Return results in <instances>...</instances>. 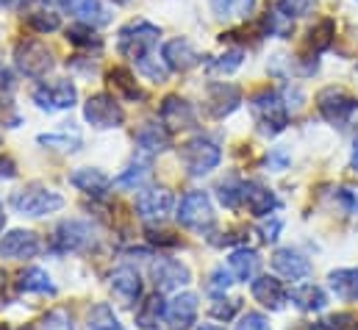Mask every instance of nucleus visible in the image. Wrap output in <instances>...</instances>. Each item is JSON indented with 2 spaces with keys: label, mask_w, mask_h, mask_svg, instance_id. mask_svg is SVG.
<instances>
[{
  "label": "nucleus",
  "mask_w": 358,
  "mask_h": 330,
  "mask_svg": "<svg viewBox=\"0 0 358 330\" xmlns=\"http://www.w3.org/2000/svg\"><path fill=\"white\" fill-rule=\"evenodd\" d=\"M59 6L70 14H76L81 22L94 25V28L108 22V11L100 6V0H59Z\"/></svg>",
  "instance_id": "obj_25"
},
{
  "label": "nucleus",
  "mask_w": 358,
  "mask_h": 330,
  "mask_svg": "<svg viewBox=\"0 0 358 330\" xmlns=\"http://www.w3.org/2000/svg\"><path fill=\"white\" fill-rule=\"evenodd\" d=\"M53 245L59 252H81L94 245V228L84 220H64L53 234Z\"/></svg>",
  "instance_id": "obj_10"
},
{
  "label": "nucleus",
  "mask_w": 358,
  "mask_h": 330,
  "mask_svg": "<svg viewBox=\"0 0 358 330\" xmlns=\"http://www.w3.org/2000/svg\"><path fill=\"white\" fill-rule=\"evenodd\" d=\"M111 3H117V6H125V3H131V0H111Z\"/></svg>",
  "instance_id": "obj_57"
},
{
  "label": "nucleus",
  "mask_w": 358,
  "mask_h": 330,
  "mask_svg": "<svg viewBox=\"0 0 358 330\" xmlns=\"http://www.w3.org/2000/svg\"><path fill=\"white\" fill-rule=\"evenodd\" d=\"M164 311H167V303H164L162 292L145 297V300L139 303V308H136V328L156 330L159 328V322L164 320Z\"/></svg>",
  "instance_id": "obj_28"
},
{
  "label": "nucleus",
  "mask_w": 358,
  "mask_h": 330,
  "mask_svg": "<svg viewBox=\"0 0 358 330\" xmlns=\"http://www.w3.org/2000/svg\"><path fill=\"white\" fill-rule=\"evenodd\" d=\"M3 228H6V208H3V203H0V234H3Z\"/></svg>",
  "instance_id": "obj_54"
},
{
  "label": "nucleus",
  "mask_w": 358,
  "mask_h": 330,
  "mask_svg": "<svg viewBox=\"0 0 358 330\" xmlns=\"http://www.w3.org/2000/svg\"><path fill=\"white\" fill-rule=\"evenodd\" d=\"M67 39L78 48H100V39L94 36V25H87V22L67 28Z\"/></svg>",
  "instance_id": "obj_40"
},
{
  "label": "nucleus",
  "mask_w": 358,
  "mask_h": 330,
  "mask_svg": "<svg viewBox=\"0 0 358 330\" xmlns=\"http://www.w3.org/2000/svg\"><path fill=\"white\" fill-rule=\"evenodd\" d=\"M108 286H111L114 297H117L122 306H128V308L142 297V278H139V272L131 269V266L114 269L111 278H108Z\"/></svg>",
  "instance_id": "obj_17"
},
{
  "label": "nucleus",
  "mask_w": 358,
  "mask_h": 330,
  "mask_svg": "<svg viewBox=\"0 0 358 330\" xmlns=\"http://www.w3.org/2000/svg\"><path fill=\"white\" fill-rule=\"evenodd\" d=\"M28 0H0V6H6V8H20V6H25Z\"/></svg>",
  "instance_id": "obj_52"
},
{
  "label": "nucleus",
  "mask_w": 358,
  "mask_h": 330,
  "mask_svg": "<svg viewBox=\"0 0 358 330\" xmlns=\"http://www.w3.org/2000/svg\"><path fill=\"white\" fill-rule=\"evenodd\" d=\"M242 62H245V50H242V48H234V50H228V53L211 59V62H208V73H211V76H231L234 70L242 67Z\"/></svg>",
  "instance_id": "obj_36"
},
{
  "label": "nucleus",
  "mask_w": 358,
  "mask_h": 330,
  "mask_svg": "<svg viewBox=\"0 0 358 330\" xmlns=\"http://www.w3.org/2000/svg\"><path fill=\"white\" fill-rule=\"evenodd\" d=\"M197 311H200V297L192 294V292H183V294H176V297L167 303L164 320L173 325V330H186L194 325Z\"/></svg>",
  "instance_id": "obj_16"
},
{
  "label": "nucleus",
  "mask_w": 358,
  "mask_h": 330,
  "mask_svg": "<svg viewBox=\"0 0 358 330\" xmlns=\"http://www.w3.org/2000/svg\"><path fill=\"white\" fill-rule=\"evenodd\" d=\"M39 250L42 245L34 231H8L0 239V258H8V261H28Z\"/></svg>",
  "instance_id": "obj_15"
},
{
  "label": "nucleus",
  "mask_w": 358,
  "mask_h": 330,
  "mask_svg": "<svg viewBox=\"0 0 358 330\" xmlns=\"http://www.w3.org/2000/svg\"><path fill=\"white\" fill-rule=\"evenodd\" d=\"M234 275H231V269H225V266H217L214 272H211V278H208V292H214V294H225L228 289H231V280Z\"/></svg>",
  "instance_id": "obj_44"
},
{
  "label": "nucleus",
  "mask_w": 358,
  "mask_h": 330,
  "mask_svg": "<svg viewBox=\"0 0 358 330\" xmlns=\"http://www.w3.org/2000/svg\"><path fill=\"white\" fill-rule=\"evenodd\" d=\"M173 206H176V197L167 186H153V189H145L136 194V214L148 225L164 222L173 214Z\"/></svg>",
  "instance_id": "obj_8"
},
{
  "label": "nucleus",
  "mask_w": 358,
  "mask_h": 330,
  "mask_svg": "<svg viewBox=\"0 0 358 330\" xmlns=\"http://www.w3.org/2000/svg\"><path fill=\"white\" fill-rule=\"evenodd\" d=\"M39 145H48V148H56V150H67V153H76V150H81V136L78 134H67V131H62V134H42L39 136Z\"/></svg>",
  "instance_id": "obj_38"
},
{
  "label": "nucleus",
  "mask_w": 358,
  "mask_h": 330,
  "mask_svg": "<svg viewBox=\"0 0 358 330\" xmlns=\"http://www.w3.org/2000/svg\"><path fill=\"white\" fill-rule=\"evenodd\" d=\"M280 228H283V222L280 220H272V222H267V225H262V239L264 242H275L278 239V234H280Z\"/></svg>",
  "instance_id": "obj_49"
},
{
  "label": "nucleus",
  "mask_w": 358,
  "mask_h": 330,
  "mask_svg": "<svg viewBox=\"0 0 358 330\" xmlns=\"http://www.w3.org/2000/svg\"><path fill=\"white\" fill-rule=\"evenodd\" d=\"M17 175V164L8 156H0V180H11Z\"/></svg>",
  "instance_id": "obj_50"
},
{
  "label": "nucleus",
  "mask_w": 358,
  "mask_h": 330,
  "mask_svg": "<svg viewBox=\"0 0 358 330\" xmlns=\"http://www.w3.org/2000/svg\"><path fill=\"white\" fill-rule=\"evenodd\" d=\"M214 17L225 20V22H236V20H248L256 11V0H208Z\"/></svg>",
  "instance_id": "obj_30"
},
{
  "label": "nucleus",
  "mask_w": 358,
  "mask_h": 330,
  "mask_svg": "<svg viewBox=\"0 0 358 330\" xmlns=\"http://www.w3.org/2000/svg\"><path fill=\"white\" fill-rule=\"evenodd\" d=\"M328 283L339 300L358 303V269H334L328 275Z\"/></svg>",
  "instance_id": "obj_29"
},
{
  "label": "nucleus",
  "mask_w": 358,
  "mask_h": 330,
  "mask_svg": "<svg viewBox=\"0 0 358 330\" xmlns=\"http://www.w3.org/2000/svg\"><path fill=\"white\" fill-rule=\"evenodd\" d=\"M178 222L189 231H208L214 225V203L208 197V192H189L183 194V200L178 203Z\"/></svg>",
  "instance_id": "obj_6"
},
{
  "label": "nucleus",
  "mask_w": 358,
  "mask_h": 330,
  "mask_svg": "<svg viewBox=\"0 0 358 330\" xmlns=\"http://www.w3.org/2000/svg\"><path fill=\"white\" fill-rule=\"evenodd\" d=\"M222 162V150L217 142L206 139V136H194L189 142L180 145V164L186 166V172L192 178H203L211 169H217Z\"/></svg>",
  "instance_id": "obj_3"
},
{
  "label": "nucleus",
  "mask_w": 358,
  "mask_h": 330,
  "mask_svg": "<svg viewBox=\"0 0 358 330\" xmlns=\"http://www.w3.org/2000/svg\"><path fill=\"white\" fill-rule=\"evenodd\" d=\"M11 206H14V211L22 214V217H48V214L64 208V197H62L59 192H53L50 186L31 183V186L14 192Z\"/></svg>",
  "instance_id": "obj_2"
},
{
  "label": "nucleus",
  "mask_w": 358,
  "mask_h": 330,
  "mask_svg": "<svg viewBox=\"0 0 358 330\" xmlns=\"http://www.w3.org/2000/svg\"><path fill=\"white\" fill-rule=\"evenodd\" d=\"M236 330H269V320L264 317V314L250 311V314H245V317L239 320Z\"/></svg>",
  "instance_id": "obj_46"
},
{
  "label": "nucleus",
  "mask_w": 358,
  "mask_h": 330,
  "mask_svg": "<svg viewBox=\"0 0 358 330\" xmlns=\"http://www.w3.org/2000/svg\"><path fill=\"white\" fill-rule=\"evenodd\" d=\"M356 330H358V325H356Z\"/></svg>",
  "instance_id": "obj_58"
},
{
  "label": "nucleus",
  "mask_w": 358,
  "mask_h": 330,
  "mask_svg": "<svg viewBox=\"0 0 358 330\" xmlns=\"http://www.w3.org/2000/svg\"><path fill=\"white\" fill-rule=\"evenodd\" d=\"M250 108H253V117L262 125V131L269 134V136L280 134L286 128V122H289V108H286V103H283V97L278 92H269V89L259 92L250 100Z\"/></svg>",
  "instance_id": "obj_5"
},
{
  "label": "nucleus",
  "mask_w": 358,
  "mask_h": 330,
  "mask_svg": "<svg viewBox=\"0 0 358 330\" xmlns=\"http://www.w3.org/2000/svg\"><path fill=\"white\" fill-rule=\"evenodd\" d=\"M197 330H222V328H220V325H200Z\"/></svg>",
  "instance_id": "obj_56"
},
{
  "label": "nucleus",
  "mask_w": 358,
  "mask_h": 330,
  "mask_svg": "<svg viewBox=\"0 0 358 330\" xmlns=\"http://www.w3.org/2000/svg\"><path fill=\"white\" fill-rule=\"evenodd\" d=\"M17 289L25 292V294H56V286L50 280V275L39 266H31L25 269L20 278H17Z\"/></svg>",
  "instance_id": "obj_31"
},
{
  "label": "nucleus",
  "mask_w": 358,
  "mask_h": 330,
  "mask_svg": "<svg viewBox=\"0 0 358 330\" xmlns=\"http://www.w3.org/2000/svg\"><path fill=\"white\" fill-rule=\"evenodd\" d=\"M150 278H153V286L156 292H178L183 289L189 280H192V272L186 264H180L176 258H159L150 269Z\"/></svg>",
  "instance_id": "obj_13"
},
{
  "label": "nucleus",
  "mask_w": 358,
  "mask_h": 330,
  "mask_svg": "<svg viewBox=\"0 0 358 330\" xmlns=\"http://www.w3.org/2000/svg\"><path fill=\"white\" fill-rule=\"evenodd\" d=\"M162 59L173 73H186L200 64V53L194 50V45L189 39H170L162 50Z\"/></svg>",
  "instance_id": "obj_19"
},
{
  "label": "nucleus",
  "mask_w": 358,
  "mask_h": 330,
  "mask_svg": "<svg viewBox=\"0 0 358 330\" xmlns=\"http://www.w3.org/2000/svg\"><path fill=\"white\" fill-rule=\"evenodd\" d=\"M22 20H25V25L34 28L36 34H53V31L62 28V17H59L45 0H34L31 8L22 14Z\"/></svg>",
  "instance_id": "obj_24"
},
{
  "label": "nucleus",
  "mask_w": 358,
  "mask_h": 330,
  "mask_svg": "<svg viewBox=\"0 0 358 330\" xmlns=\"http://www.w3.org/2000/svg\"><path fill=\"white\" fill-rule=\"evenodd\" d=\"M78 100V89L73 81H56V83H45V86H36L34 89V103L53 114V111H64V108H73Z\"/></svg>",
  "instance_id": "obj_11"
},
{
  "label": "nucleus",
  "mask_w": 358,
  "mask_h": 330,
  "mask_svg": "<svg viewBox=\"0 0 358 330\" xmlns=\"http://www.w3.org/2000/svg\"><path fill=\"white\" fill-rule=\"evenodd\" d=\"M356 320L350 314H334V317H325L320 322V330H356Z\"/></svg>",
  "instance_id": "obj_45"
},
{
  "label": "nucleus",
  "mask_w": 358,
  "mask_h": 330,
  "mask_svg": "<svg viewBox=\"0 0 358 330\" xmlns=\"http://www.w3.org/2000/svg\"><path fill=\"white\" fill-rule=\"evenodd\" d=\"M134 142H136V148H139L145 156H153V153L170 150L173 136H170V131H167L164 125H159V122H145V125L136 131Z\"/></svg>",
  "instance_id": "obj_22"
},
{
  "label": "nucleus",
  "mask_w": 358,
  "mask_h": 330,
  "mask_svg": "<svg viewBox=\"0 0 358 330\" xmlns=\"http://www.w3.org/2000/svg\"><path fill=\"white\" fill-rule=\"evenodd\" d=\"M159 36H162V31H159V25H153V22H148V20H131L128 25H122L120 28V36H117V50L125 56V59H131V62H139V59H145V56H150L153 53V48H156V42H159Z\"/></svg>",
  "instance_id": "obj_1"
},
{
  "label": "nucleus",
  "mask_w": 358,
  "mask_h": 330,
  "mask_svg": "<svg viewBox=\"0 0 358 330\" xmlns=\"http://www.w3.org/2000/svg\"><path fill=\"white\" fill-rule=\"evenodd\" d=\"M262 28H264L267 36L286 39V36H292L294 22H292V17H289L286 11H280V8H269L267 14H264V20H262Z\"/></svg>",
  "instance_id": "obj_35"
},
{
  "label": "nucleus",
  "mask_w": 358,
  "mask_h": 330,
  "mask_svg": "<svg viewBox=\"0 0 358 330\" xmlns=\"http://www.w3.org/2000/svg\"><path fill=\"white\" fill-rule=\"evenodd\" d=\"M250 292H253V300L262 303V306L269 308V311H280V308L286 306V300H289L286 286H283L278 278H269V275L256 278L253 286H250Z\"/></svg>",
  "instance_id": "obj_20"
},
{
  "label": "nucleus",
  "mask_w": 358,
  "mask_h": 330,
  "mask_svg": "<svg viewBox=\"0 0 358 330\" xmlns=\"http://www.w3.org/2000/svg\"><path fill=\"white\" fill-rule=\"evenodd\" d=\"M350 164H353V169H358V134H356V139H353V156H350Z\"/></svg>",
  "instance_id": "obj_53"
},
{
  "label": "nucleus",
  "mask_w": 358,
  "mask_h": 330,
  "mask_svg": "<svg viewBox=\"0 0 358 330\" xmlns=\"http://www.w3.org/2000/svg\"><path fill=\"white\" fill-rule=\"evenodd\" d=\"M272 266H275L278 275H283V278H289V280H303V278L311 275V261H308L303 252H297V250H292V248L275 250Z\"/></svg>",
  "instance_id": "obj_18"
},
{
  "label": "nucleus",
  "mask_w": 358,
  "mask_h": 330,
  "mask_svg": "<svg viewBox=\"0 0 358 330\" xmlns=\"http://www.w3.org/2000/svg\"><path fill=\"white\" fill-rule=\"evenodd\" d=\"M236 311H239V300H225V294H220L208 308V314L220 322H231L236 317Z\"/></svg>",
  "instance_id": "obj_41"
},
{
  "label": "nucleus",
  "mask_w": 358,
  "mask_h": 330,
  "mask_svg": "<svg viewBox=\"0 0 358 330\" xmlns=\"http://www.w3.org/2000/svg\"><path fill=\"white\" fill-rule=\"evenodd\" d=\"M159 117H162V125L176 134V131H189L194 128L197 122V114H194V106L189 100H183L180 94H167L162 100V108H159Z\"/></svg>",
  "instance_id": "obj_12"
},
{
  "label": "nucleus",
  "mask_w": 358,
  "mask_h": 330,
  "mask_svg": "<svg viewBox=\"0 0 358 330\" xmlns=\"http://www.w3.org/2000/svg\"><path fill=\"white\" fill-rule=\"evenodd\" d=\"M289 300H292L300 311H308V314L322 311V308L328 306V294H325L320 286H314V283H300V286H294V289L289 292Z\"/></svg>",
  "instance_id": "obj_27"
},
{
  "label": "nucleus",
  "mask_w": 358,
  "mask_h": 330,
  "mask_svg": "<svg viewBox=\"0 0 358 330\" xmlns=\"http://www.w3.org/2000/svg\"><path fill=\"white\" fill-rule=\"evenodd\" d=\"M242 206H248V211L253 217H269L278 208V197L267 186H262L256 180H248L245 189H242Z\"/></svg>",
  "instance_id": "obj_21"
},
{
  "label": "nucleus",
  "mask_w": 358,
  "mask_h": 330,
  "mask_svg": "<svg viewBox=\"0 0 358 330\" xmlns=\"http://www.w3.org/2000/svg\"><path fill=\"white\" fill-rule=\"evenodd\" d=\"M314 6H317V0H280V3H278V8L286 11L292 20H297V17H308V14L314 11Z\"/></svg>",
  "instance_id": "obj_43"
},
{
  "label": "nucleus",
  "mask_w": 358,
  "mask_h": 330,
  "mask_svg": "<svg viewBox=\"0 0 358 330\" xmlns=\"http://www.w3.org/2000/svg\"><path fill=\"white\" fill-rule=\"evenodd\" d=\"M267 164L272 172H283L286 164H289V156H286L283 150H272V153L267 156Z\"/></svg>",
  "instance_id": "obj_48"
},
{
  "label": "nucleus",
  "mask_w": 358,
  "mask_h": 330,
  "mask_svg": "<svg viewBox=\"0 0 358 330\" xmlns=\"http://www.w3.org/2000/svg\"><path fill=\"white\" fill-rule=\"evenodd\" d=\"M317 108L320 114L334 122V125H345L353 114L358 111V100L353 94H348L345 89H336V86H328L317 94Z\"/></svg>",
  "instance_id": "obj_9"
},
{
  "label": "nucleus",
  "mask_w": 358,
  "mask_h": 330,
  "mask_svg": "<svg viewBox=\"0 0 358 330\" xmlns=\"http://www.w3.org/2000/svg\"><path fill=\"white\" fill-rule=\"evenodd\" d=\"M136 67H139V73H142L145 78H150L153 83H164L167 81V76H170V67L164 64V59H156V53L139 59Z\"/></svg>",
  "instance_id": "obj_39"
},
{
  "label": "nucleus",
  "mask_w": 358,
  "mask_h": 330,
  "mask_svg": "<svg viewBox=\"0 0 358 330\" xmlns=\"http://www.w3.org/2000/svg\"><path fill=\"white\" fill-rule=\"evenodd\" d=\"M14 64L25 78H45L53 70V53L39 39H22L14 48Z\"/></svg>",
  "instance_id": "obj_4"
},
{
  "label": "nucleus",
  "mask_w": 358,
  "mask_h": 330,
  "mask_svg": "<svg viewBox=\"0 0 358 330\" xmlns=\"http://www.w3.org/2000/svg\"><path fill=\"white\" fill-rule=\"evenodd\" d=\"M84 120L97 131H108V128H120L125 122V111L114 94L97 92L84 103Z\"/></svg>",
  "instance_id": "obj_7"
},
{
  "label": "nucleus",
  "mask_w": 358,
  "mask_h": 330,
  "mask_svg": "<svg viewBox=\"0 0 358 330\" xmlns=\"http://www.w3.org/2000/svg\"><path fill=\"white\" fill-rule=\"evenodd\" d=\"M334 31H336V28H334V20H322V22H320L317 28H311V34H308V36H311V48H314V50H325V48L334 42Z\"/></svg>",
  "instance_id": "obj_42"
},
{
  "label": "nucleus",
  "mask_w": 358,
  "mask_h": 330,
  "mask_svg": "<svg viewBox=\"0 0 358 330\" xmlns=\"http://www.w3.org/2000/svg\"><path fill=\"white\" fill-rule=\"evenodd\" d=\"M242 189H245V183H242L239 178H225V180L217 186V197H220V203H222L225 208L236 211V208H242Z\"/></svg>",
  "instance_id": "obj_37"
},
{
  "label": "nucleus",
  "mask_w": 358,
  "mask_h": 330,
  "mask_svg": "<svg viewBox=\"0 0 358 330\" xmlns=\"http://www.w3.org/2000/svg\"><path fill=\"white\" fill-rule=\"evenodd\" d=\"M87 328L90 330H122L120 317L114 314V308L108 303H97L92 306L87 314Z\"/></svg>",
  "instance_id": "obj_34"
},
{
  "label": "nucleus",
  "mask_w": 358,
  "mask_h": 330,
  "mask_svg": "<svg viewBox=\"0 0 358 330\" xmlns=\"http://www.w3.org/2000/svg\"><path fill=\"white\" fill-rule=\"evenodd\" d=\"M150 175H153V166H150L148 159H134L131 164L120 172V178H117L114 183L122 186V189H136V186H142Z\"/></svg>",
  "instance_id": "obj_32"
},
{
  "label": "nucleus",
  "mask_w": 358,
  "mask_h": 330,
  "mask_svg": "<svg viewBox=\"0 0 358 330\" xmlns=\"http://www.w3.org/2000/svg\"><path fill=\"white\" fill-rule=\"evenodd\" d=\"M42 330H73V325H70V317H67L64 311H53V314L45 320Z\"/></svg>",
  "instance_id": "obj_47"
},
{
  "label": "nucleus",
  "mask_w": 358,
  "mask_h": 330,
  "mask_svg": "<svg viewBox=\"0 0 358 330\" xmlns=\"http://www.w3.org/2000/svg\"><path fill=\"white\" fill-rule=\"evenodd\" d=\"M292 330H320V328H314V325H308V322H300V325H294Z\"/></svg>",
  "instance_id": "obj_55"
},
{
  "label": "nucleus",
  "mask_w": 358,
  "mask_h": 330,
  "mask_svg": "<svg viewBox=\"0 0 358 330\" xmlns=\"http://www.w3.org/2000/svg\"><path fill=\"white\" fill-rule=\"evenodd\" d=\"M70 183H73L78 192H84V194L103 197V194L108 192V186H111V178H108L103 169H97V166H78V169L70 175Z\"/></svg>",
  "instance_id": "obj_23"
},
{
  "label": "nucleus",
  "mask_w": 358,
  "mask_h": 330,
  "mask_svg": "<svg viewBox=\"0 0 358 330\" xmlns=\"http://www.w3.org/2000/svg\"><path fill=\"white\" fill-rule=\"evenodd\" d=\"M259 264H262V261H259V252L250 248H239L228 255V269H231V275H234L236 280H242V283H248V280L256 278Z\"/></svg>",
  "instance_id": "obj_26"
},
{
  "label": "nucleus",
  "mask_w": 358,
  "mask_h": 330,
  "mask_svg": "<svg viewBox=\"0 0 358 330\" xmlns=\"http://www.w3.org/2000/svg\"><path fill=\"white\" fill-rule=\"evenodd\" d=\"M242 106V89L236 83H211L206 92V108L214 120L231 117Z\"/></svg>",
  "instance_id": "obj_14"
},
{
  "label": "nucleus",
  "mask_w": 358,
  "mask_h": 330,
  "mask_svg": "<svg viewBox=\"0 0 358 330\" xmlns=\"http://www.w3.org/2000/svg\"><path fill=\"white\" fill-rule=\"evenodd\" d=\"M14 86H17V83H14V76H11L8 70H0V94H3V92H14Z\"/></svg>",
  "instance_id": "obj_51"
},
{
  "label": "nucleus",
  "mask_w": 358,
  "mask_h": 330,
  "mask_svg": "<svg viewBox=\"0 0 358 330\" xmlns=\"http://www.w3.org/2000/svg\"><path fill=\"white\" fill-rule=\"evenodd\" d=\"M108 83H111L125 100H145V92L139 89L136 78H134L131 70H125V67H114V70L108 73Z\"/></svg>",
  "instance_id": "obj_33"
}]
</instances>
